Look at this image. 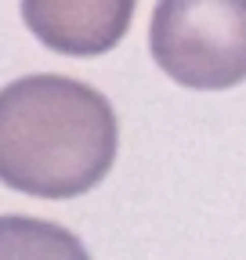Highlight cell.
Listing matches in <instances>:
<instances>
[{
    "label": "cell",
    "instance_id": "3",
    "mask_svg": "<svg viewBox=\"0 0 246 260\" xmlns=\"http://www.w3.org/2000/svg\"><path fill=\"white\" fill-rule=\"evenodd\" d=\"M138 0H22V22L33 37L69 58H98L131 29Z\"/></svg>",
    "mask_w": 246,
    "mask_h": 260
},
{
    "label": "cell",
    "instance_id": "2",
    "mask_svg": "<svg viewBox=\"0 0 246 260\" xmlns=\"http://www.w3.org/2000/svg\"><path fill=\"white\" fill-rule=\"evenodd\" d=\"M148 51L181 87H239L246 80V0H156Z\"/></svg>",
    "mask_w": 246,
    "mask_h": 260
},
{
    "label": "cell",
    "instance_id": "4",
    "mask_svg": "<svg viewBox=\"0 0 246 260\" xmlns=\"http://www.w3.org/2000/svg\"><path fill=\"white\" fill-rule=\"evenodd\" d=\"M0 260H90V253L54 220L8 213L0 217Z\"/></svg>",
    "mask_w": 246,
    "mask_h": 260
},
{
    "label": "cell",
    "instance_id": "1",
    "mask_svg": "<svg viewBox=\"0 0 246 260\" xmlns=\"http://www.w3.org/2000/svg\"><path fill=\"white\" fill-rule=\"evenodd\" d=\"M109 98L69 76L37 73L0 87V184L33 199H76L116 162Z\"/></svg>",
    "mask_w": 246,
    "mask_h": 260
}]
</instances>
